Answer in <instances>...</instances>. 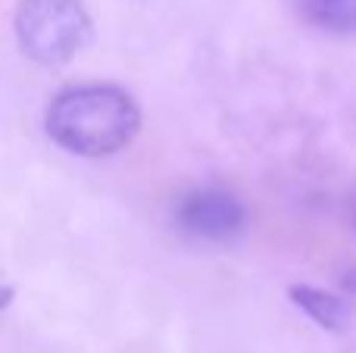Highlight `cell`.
<instances>
[{
  "mask_svg": "<svg viewBox=\"0 0 356 353\" xmlns=\"http://www.w3.org/2000/svg\"><path fill=\"white\" fill-rule=\"evenodd\" d=\"M16 38L29 60L60 66L91 41V16L81 0H19Z\"/></svg>",
  "mask_w": 356,
  "mask_h": 353,
  "instance_id": "cell-2",
  "label": "cell"
},
{
  "mask_svg": "<svg viewBox=\"0 0 356 353\" xmlns=\"http://www.w3.org/2000/svg\"><path fill=\"white\" fill-rule=\"evenodd\" d=\"M178 225L203 241H228L244 231V206L222 188H203L178 204Z\"/></svg>",
  "mask_w": 356,
  "mask_h": 353,
  "instance_id": "cell-3",
  "label": "cell"
},
{
  "mask_svg": "<svg viewBox=\"0 0 356 353\" xmlns=\"http://www.w3.org/2000/svg\"><path fill=\"white\" fill-rule=\"evenodd\" d=\"M344 288H347V291H350V294H353V297H356V272H353V275H350V279H347V281H344Z\"/></svg>",
  "mask_w": 356,
  "mask_h": 353,
  "instance_id": "cell-6",
  "label": "cell"
},
{
  "mask_svg": "<svg viewBox=\"0 0 356 353\" xmlns=\"http://www.w3.org/2000/svg\"><path fill=\"white\" fill-rule=\"evenodd\" d=\"M141 131L135 97L116 85H79L56 94L47 110V135L75 156H113Z\"/></svg>",
  "mask_w": 356,
  "mask_h": 353,
  "instance_id": "cell-1",
  "label": "cell"
},
{
  "mask_svg": "<svg viewBox=\"0 0 356 353\" xmlns=\"http://www.w3.org/2000/svg\"><path fill=\"white\" fill-rule=\"evenodd\" d=\"M353 222H356V204H353Z\"/></svg>",
  "mask_w": 356,
  "mask_h": 353,
  "instance_id": "cell-7",
  "label": "cell"
},
{
  "mask_svg": "<svg viewBox=\"0 0 356 353\" xmlns=\"http://www.w3.org/2000/svg\"><path fill=\"white\" fill-rule=\"evenodd\" d=\"M300 13L325 31H356V0H300Z\"/></svg>",
  "mask_w": 356,
  "mask_h": 353,
  "instance_id": "cell-5",
  "label": "cell"
},
{
  "mask_svg": "<svg viewBox=\"0 0 356 353\" xmlns=\"http://www.w3.org/2000/svg\"><path fill=\"white\" fill-rule=\"evenodd\" d=\"M291 297L294 304L307 313L313 322H319L322 329H344L347 325V304L334 294H325V291H316V288H291Z\"/></svg>",
  "mask_w": 356,
  "mask_h": 353,
  "instance_id": "cell-4",
  "label": "cell"
}]
</instances>
